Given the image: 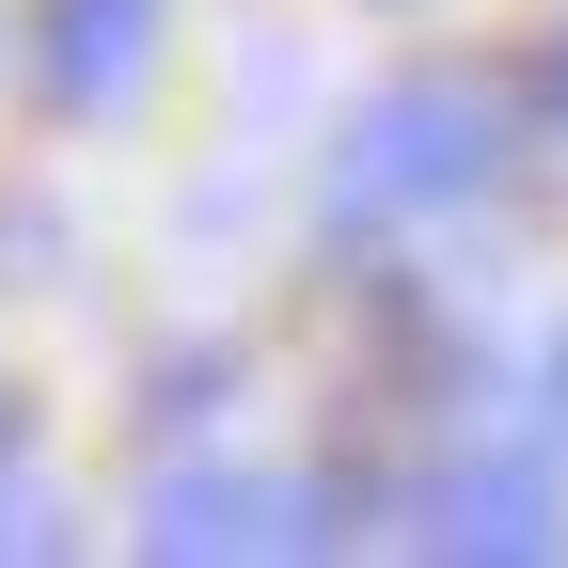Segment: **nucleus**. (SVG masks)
Listing matches in <instances>:
<instances>
[{
    "label": "nucleus",
    "mask_w": 568,
    "mask_h": 568,
    "mask_svg": "<svg viewBox=\"0 0 568 568\" xmlns=\"http://www.w3.org/2000/svg\"><path fill=\"white\" fill-rule=\"evenodd\" d=\"M489 159H506V95L489 80H379L364 111H347L332 142V237H379V222H426V205L489 190Z\"/></svg>",
    "instance_id": "obj_1"
},
{
    "label": "nucleus",
    "mask_w": 568,
    "mask_h": 568,
    "mask_svg": "<svg viewBox=\"0 0 568 568\" xmlns=\"http://www.w3.org/2000/svg\"><path fill=\"white\" fill-rule=\"evenodd\" d=\"M159 552H332V489L316 474H174L159 506H142Z\"/></svg>",
    "instance_id": "obj_2"
},
{
    "label": "nucleus",
    "mask_w": 568,
    "mask_h": 568,
    "mask_svg": "<svg viewBox=\"0 0 568 568\" xmlns=\"http://www.w3.org/2000/svg\"><path fill=\"white\" fill-rule=\"evenodd\" d=\"M426 552H552V474L537 458H458V474H426Z\"/></svg>",
    "instance_id": "obj_3"
},
{
    "label": "nucleus",
    "mask_w": 568,
    "mask_h": 568,
    "mask_svg": "<svg viewBox=\"0 0 568 568\" xmlns=\"http://www.w3.org/2000/svg\"><path fill=\"white\" fill-rule=\"evenodd\" d=\"M142 48H159V0H63L48 17V111H126Z\"/></svg>",
    "instance_id": "obj_4"
},
{
    "label": "nucleus",
    "mask_w": 568,
    "mask_h": 568,
    "mask_svg": "<svg viewBox=\"0 0 568 568\" xmlns=\"http://www.w3.org/2000/svg\"><path fill=\"white\" fill-rule=\"evenodd\" d=\"M537 111H552V126H568V48H552V63H537Z\"/></svg>",
    "instance_id": "obj_5"
}]
</instances>
